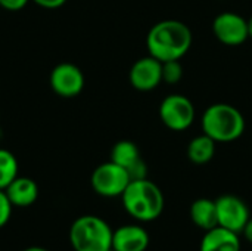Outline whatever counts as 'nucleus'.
I'll use <instances>...</instances> for the list:
<instances>
[{"instance_id":"f257e3e1","label":"nucleus","mask_w":252,"mask_h":251,"mask_svg":"<svg viewBox=\"0 0 252 251\" xmlns=\"http://www.w3.org/2000/svg\"><path fill=\"white\" fill-rule=\"evenodd\" d=\"M192 46L190 28L177 19L157 22L148 33L146 47L149 55L161 62L180 61Z\"/></svg>"},{"instance_id":"f03ea898","label":"nucleus","mask_w":252,"mask_h":251,"mask_svg":"<svg viewBox=\"0 0 252 251\" xmlns=\"http://www.w3.org/2000/svg\"><path fill=\"white\" fill-rule=\"evenodd\" d=\"M124 210L139 222H154L164 212V194L157 183L146 179L131 180L121 195Z\"/></svg>"},{"instance_id":"7ed1b4c3","label":"nucleus","mask_w":252,"mask_h":251,"mask_svg":"<svg viewBox=\"0 0 252 251\" xmlns=\"http://www.w3.org/2000/svg\"><path fill=\"white\" fill-rule=\"evenodd\" d=\"M202 132L217 143H227L239 139L245 132L242 112L230 104L210 105L201 118Z\"/></svg>"},{"instance_id":"20e7f679","label":"nucleus","mask_w":252,"mask_h":251,"mask_svg":"<svg viewBox=\"0 0 252 251\" xmlns=\"http://www.w3.org/2000/svg\"><path fill=\"white\" fill-rule=\"evenodd\" d=\"M112 234L106 220L86 215L72 222L69 241L74 251H108L112 249Z\"/></svg>"},{"instance_id":"39448f33","label":"nucleus","mask_w":252,"mask_h":251,"mask_svg":"<svg viewBox=\"0 0 252 251\" xmlns=\"http://www.w3.org/2000/svg\"><path fill=\"white\" fill-rule=\"evenodd\" d=\"M90 182L96 194L106 198H114L123 195L131 179L124 167L109 160L108 163H103L94 169Z\"/></svg>"},{"instance_id":"423d86ee","label":"nucleus","mask_w":252,"mask_h":251,"mask_svg":"<svg viewBox=\"0 0 252 251\" xmlns=\"http://www.w3.org/2000/svg\"><path fill=\"white\" fill-rule=\"evenodd\" d=\"M159 118L170 130L183 132L189 129L195 120V107L188 96L173 93L162 99L159 105Z\"/></svg>"},{"instance_id":"0eeeda50","label":"nucleus","mask_w":252,"mask_h":251,"mask_svg":"<svg viewBox=\"0 0 252 251\" xmlns=\"http://www.w3.org/2000/svg\"><path fill=\"white\" fill-rule=\"evenodd\" d=\"M219 226L241 234L247 222L251 219L250 209L244 200L236 195L226 194L216 200Z\"/></svg>"},{"instance_id":"6e6552de","label":"nucleus","mask_w":252,"mask_h":251,"mask_svg":"<svg viewBox=\"0 0 252 251\" xmlns=\"http://www.w3.org/2000/svg\"><path fill=\"white\" fill-rule=\"evenodd\" d=\"M213 33L216 38L226 46H239L250 38L248 21L235 12L217 15L213 21Z\"/></svg>"},{"instance_id":"1a4fd4ad","label":"nucleus","mask_w":252,"mask_h":251,"mask_svg":"<svg viewBox=\"0 0 252 251\" xmlns=\"http://www.w3.org/2000/svg\"><path fill=\"white\" fill-rule=\"evenodd\" d=\"M50 87L58 96L75 98L84 89V74L77 65L62 62L50 72Z\"/></svg>"},{"instance_id":"9d476101","label":"nucleus","mask_w":252,"mask_h":251,"mask_svg":"<svg viewBox=\"0 0 252 251\" xmlns=\"http://www.w3.org/2000/svg\"><path fill=\"white\" fill-rule=\"evenodd\" d=\"M130 84L139 92H151L162 83V62L154 56L137 59L128 72Z\"/></svg>"},{"instance_id":"9b49d317","label":"nucleus","mask_w":252,"mask_h":251,"mask_svg":"<svg viewBox=\"0 0 252 251\" xmlns=\"http://www.w3.org/2000/svg\"><path fill=\"white\" fill-rule=\"evenodd\" d=\"M149 234L139 225H124L112 234V249L115 251H146Z\"/></svg>"},{"instance_id":"f8f14e48","label":"nucleus","mask_w":252,"mask_h":251,"mask_svg":"<svg viewBox=\"0 0 252 251\" xmlns=\"http://www.w3.org/2000/svg\"><path fill=\"white\" fill-rule=\"evenodd\" d=\"M199 251H241L239 234L216 226L204 234Z\"/></svg>"},{"instance_id":"ddd939ff","label":"nucleus","mask_w":252,"mask_h":251,"mask_svg":"<svg viewBox=\"0 0 252 251\" xmlns=\"http://www.w3.org/2000/svg\"><path fill=\"white\" fill-rule=\"evenodd\" d=\"M4 192L13 207H28L38 198L37 183L32 179L24 176L15 178L12 183L4 189Z\"/></svg>"},{"instance_id":"4468645a","label":"nucleus","mask_w":252,"mask_h":251,"mask_svg":"<svg viewBox=\"0 0 252 251\" xmlns=\"http://www.w3.org/2000/svg\"><path fill=\"white\" fill-rule=\"evenodd\" d=\"M189 215H190V220L193 222V225L205 232L219 226L216 200H210V198L195 200L190 206Z\"/></svg>"},{"instance_id":"2eb2a0df","label":"nucleus","mask_w":252,"mask_h":251,"mask_svg":"<svg viewBox=\"0 0 252 251\" xmlns=\"http://www.w3.org/2000/svg\"><path fill=\"white\" fill-rule=\"evenodd\" d=\"M217 142L207 136L205 133L193 138L188 145V158L190 163L202 166L210 163L214 158Z\"/></svg>"},{"instance_id":"dca6fc26","label":"nucleus","mask_w":252,"mask_h":251,"mask_svg":"<svg viewBox=\"0 0 252 251\" xmlns=\"http://www.w3.org/2000/svg\"><path fill=\"white\" fill-rule=\"evenodd\" d=\"M139 160H142L140 151L131 141H120L111 149V161L124 167L126 170L134 166Z\"/></svg>"},{"instance_id":"f3484780","label":"nucleus","mask_w":252,"mask_h":251,"mask_svg":"<svg viewBox=\"0 0 252 251\" xmlns=\"http://www.w3.org/2000/svg\"><path fill=\"white\" fill-rule=\"evenodd\" d=\"M15 178H18V161L10 151L0 148V189H6Z\"/></svg>"},{"instance_id":"a211bd4d","label":"nucleus","mask_w":252,"mask_h":251,"mask_svg":"<svg viewBox=\"0 0 252 251\" xmlns=\"http://www.w3.org/2000/svg\"><path fill=\"white\" fill-rule=\"evenodd\" d=\"M183 78V67L179 61L162 62V81L167 84H177Z\"/></svg>"},{"instance_id":"6ab92c4d","label":"nucleus","mask_w":252,"mask_h":251,"mask_svg":"<svg viewBox=\"0 0 252 251\" xmlns=\"http://www.w3.org/2000/svg\"><path fill=\"white\" fill-rule=\"evenodd\" d=\"M12 203L9 201L4 189H0V228H3L12 216Z\"/></svg>"},{"instance_id":"aec40b11","label":"nucleus","mask_w":252,"mask_h":251,"mask_svg":"<svg viewBox=\"0 0 252 251\" xmlns=\"http://www.w3.org/2000/svg\"><path fill=\"white\" fill-rule=\"evenodd\" d=\"M30 0H0V6L6 10H21Z\"/></svg>"},{"instance_id":"412c9836","label":"nucleus","mask_w":252,"mask_h":251,"mask_svg":"<svg viewBox=\"0 0 252 251\" xmlns=\"http://www.w3.org/2000/svg\"><path fill=\"white\" fill-rule=\"evenodd\" d=\"M32 1L44 9H56L66 3V0H32Z\"/></svg>"},{"instance_id":"4be33fe9","label":"nucleus","mask_w":252,"mask_h":251,"mask_svg":"<svg viewBox=\"0 0 252 251\" xmlns=\"http://www.w3.org/2000/svg\"><path fill=\"white\" fill-rule=\"evenodd\" d=\"M241 234L244 235V238H245L250 244H252V217L247 222V225L244 226V229H242Z\"/></svg>"},{"instance_id":"5701e85b","label":"nucleus","mask_w":252,"mask_h":251,"mask_svg":"<svg viewBox=\"0 0 252 251\" xmlns=\"http://www.w3.org/2000/svg\"><path fill=\"white\" fill-rule=\"evenodd\" d=\"M22 251H49V250L41 249V247H28V249H25V250H22Z\"/></svg>"},{"instance_id":"b1692460","label":"nucleus","mask_w":252,"mask_h":251,"mask_svg":"<svg viewBox=\"0 0 252 251\" xmlns=\"http://www.w3.org/2000/svg\"><path fill=\"white\" fill-rule=\"evenodd\" d=\"M248 34H250V37L252 38V16L248 19Z\"/></svg>"},{"instance_id":"393cba45","label":"nucleus","mask_w":252,"mask_h":251,"mask_svg":"<svg viewBox=\"0 0 252 251\" xmlns=\"http://www.w3.org/2000/svg\"><path fill=\"white\" fill-rule=\"evenodd\" d=\"M108 251H115V250H114V249H109V250H108Z\"/></svg>"}]
</instances>
